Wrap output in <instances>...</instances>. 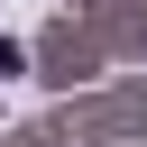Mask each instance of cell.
Wrapping results in <instances>:
<instances>
[{"instance_id": "obj_1", "label": "cell", "mask_w": 147, "mask_h": 147, "mask_svg": "<svg viewBox=\"0 0 147 147\" xmlns=\"http://www.w3.org/2000/svg\"><path fill=\"white\" fill-rule=\"evenodd\" d=\"M18 64H28V55H18V37H0V83H9Z\"/></svg>"}]
</instances>
